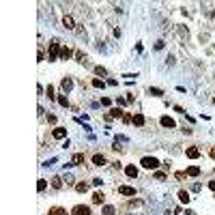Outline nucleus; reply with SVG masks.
<instances>
[{
	"label": "nucleus",
	"mask_w": 215,
	"mask_h": 215,
	"mask_svg": "<svg viewBox=\"0 0 215 215\" xmlns=\"http://www.w3.org/2000/svg\"><path fill=\"white\" fill-rule=\"evenodd\" d=\"M118 194H121V196H129V198H133V196H135V189H133L131 185H121V187H118Z\"/></svg>",
	"instance_id": "6"
},
{
	"label": "nucleus",
	"mask_w": 215,
	"mask_h": 215,
	"mask_svg": "<svg viewBox=\"0 0 215 215\" xmlns=\"http://www.w3.org/2000/svg\"><path fill=\"white\" fill-rule=\"evenodd\" d=\"M60 52H62V47H60V43L56 41V39H52L49 41V62H54V60H58L60 58Z\"/></svg>",
	"instance_id": "1"
},
{
	"label": "nucleus",
	"mask_w": 215,
	"mask_h": 215,
	"mask_svg": "<svg viewBox=\"0 0 215 215\" xmlns=\"http://www.w3.org/2000/svg\"><path fill=\"white\" fill-rule=\"evenodd\" d=\"M60 88H62V95H69L73 90V80L71 78H62L60 80Z\"/></svg>",
	"instance_id": "3"
},
{
	"label": "nucleus",
	"mask_w": 215,
	"mask_h": 215,
	"mask_svg": "<svg viewBox=\"0 0 215 215\" xmlns=\"http://www.w3.org/2000/svg\"><path fill=\"white\" fill-rule=\"evenodd\" d=\"M166 62H168L170 67H172V65H174V56H172V54H170V56H168V58H166Z\"/></svg>",
	"instance_id": "35"
},
{
	"label": "nucleus",
	"mask_w": 215,
	"mask_h": 215,
	"mask_svg": "<svg viewBox=\"0 0 215 215\" xmlns=\"http://www.w3.org/2000/svg\"><path fill=\"white\" fill-rule=\"evenodd\" d=\"M178 200H181L183 204H189V200H191V198H189V194H187L185 189H181V191H178Z\"/></svg>",
	"instance_id": "19"
},
{
	"label": "nucleus",
	"mask_w": 215,
	"mask_h": 215,
	"mask_svg": "<svg viewBox=\"0 0 215 215\" xmlns=\"http://www.w3.org/2000/svg\"><path fill=\"white\" fill-rule=\"evenodd\" d=\"M125 174H127L129 178H135L138 176V168L135 166H125Z\"/></svg>",
	"instance_id": "18"
},
{
	"label": "nucleus",
	"mask_w": 215,
	"mask_h": 215,
	"mask_svg": "<svg viewBox=\"0 0 215 215\" xmlns=\"http://www.w3.org/2000/svg\"><path fill=\"white\" fill-rule=\"evenodd\" d=\"M101 105H112V99H110V97H103V99H101Z\"/></svg>",
	"instance_id": "31"
},
{
	"label": "nucleus",
	"mask_w": 215,
	"mask_h": 215,
	"mask_svg": "<svg viewBox=\"0 0 215 215\" xmlns=\"http://www.w3.org/2000/svg\"><path fill=\"white\" fill-rule=\"evenodd\" d=\"M123 116H125V110H121V108H112L108 114V118H123Z\"/></svg>",
	"instance_id": "9"
},
{
	"label": "nucleus",
	"mask_w": 215,
	"mask_h": 215,
	"mask_svg": "<svg viewBox=\"0 0 215 215\" xmlns=\"http://www.w3.org/2000/svg\"><path fill=\"white\" fill-rule=\"evenodd\" d=\"M159 123H161V127H168V129H174V127H176V123L172 121L170 116H161V118H159Z\"/></svg>",
	"instance_id": "12"
},
{
	"label": "nucleus",
	"mask_w": 215,
	"mask_h": 215,
	"mask_svg": "<svg viewBox=\"0 0 215 215\" xmlns=\"http://www.w3.org/2000/svg\"><path fill=\"white\" fill-rule=\"evenodd\" d=\"M148 95H153V97H161V95H164V90H161V88L151 86V88H148Z\"/></svg>",
	"instance_id": "23"
},
{
	"label": "nucleus",
	"mask_w": 215,
	"mask_h": 215,
	"mask_svg": "<svg viewBox=\"0 0 215 215\" xmlns=\"http://www.w3.org/2000/svg\"><path fill=\"white\" fill-rule=\"evenodd\" d=\"M60 58H62V60H69V58H71V49H69L67 45L62 47V52H60Z\"/></svg>",
	"instance_id": "22"
},
{
	"label": "nucleus",
	"mask_w": 215,
	"mask_h": 215,
	"mask_svg": "<svg viewBox=\"0 0 215 215\" xmlns=\"http://www.w3.org/2000/svg\"><path fill=\"white\" fill-rule=\"evenodd\" d=\"M52 138H54V140H65V138H67V129L65 127H54L52 129Z\"/></svg>",
	"instance_id": "5"
},
{
	"label": "nucleus",
	"mask_w": 215,
	"mask_h": 215,
	"mask_svg": "<svg viewBox=\"0 0 215 215\" xmlns=\"http://www.w3.org/2000/svg\"><path fill=\"white\" fill-rule=\"evenodd\" d=\"M185 155H187L189 159H198V157H200V148H196V146H189V148L185 151Z\"/></svg>",
	"instance_id": "10"
},
{
	"label": "nucleus",
	"mask_w": 215,
	"mask_h": 215,
	"mask_svg": "<svg viewBox=\"0 0 215 215\" xmlns=\"http://www.w3.org/2000/svg\"><path fill=\"white\" fill-rule=\"evenodd\" d=\"M140 166L146 168V170H157L159 168V159L157 157H142L140 159Z\"/></svg>",
	"instance_id": "2"
},
{
	"label": "nucleus",
	"mask_w": 215,
	"mask_h": 215,
	"mask_svg": "<svg viewBox=\"0 0 215 215\" xmlns=\"http://www.w3.org/2000/svg\"><path fill=\"white\" fill-rule=\"evenodd\" d=\"M86 189H88V183H75V191H80V194H84Z\"/></svg>",
	"instance_id": "24"
},
{
	"label": "nucleus",
	"mask_w": 215,
	"mask_h": 215,
	"mask_svg": "<svg viewBox=\"0 0 215 215\" xmlns=\"http://www.w3.org/2000/svg\"><path fill=\"white\" fill-rule=\"evenodd\" d=\"M56 101H58V103H60V105H62V108H67V105H69V99H67V97H65V95H60V97H58V99H56Z\"/></svg>",
	"instance_id": "26"
},
{
	"label": "nucleus",
	"mask_w": 215,
	"mask_h": 215,
	"mask_svg": "<svg viewBox=\"0 0 215 215\" xmlns=\"http://www.w3.org/2000/svg\"><path fill=\"white\" fill-rule=\"evenodd\" d=\"M209 189H211V191H215V181H209Z\"/></svg>",
	"instance_id": "37"
},
{
	"label": "nucleus",
	"mask_w": 215,
	"mask_h": 215,
	"mask_svg": "<svg viewBox=\"0 0 215 215\" xmlns=\"http://www.w3.org/2000/svg\"><path fill=\"white\" fill-rule=\"evenodd\" d=\"M75 58H78V62H82V65H86V62H88L86 54H82V52H75Z\"/></svg>",
	"instance_id": "25"
},
{
	"label": "nucleus",
	"mask_w": 215,
	"mask_h": 215,
	"mask_svg": "<svg viewBox=\"0 0 215 215\" xmlns=\"http://www.w3.org/2000/svg\"><path fill=\"white\" fill-rule=\"evenodd\" d=\"M62 26H65L67 30H73V28H75V19H73L71 15H62Z\"/></svg>",
	"instance_id": "7"
},
{
	"label": "nucleus",
	"mask_w": 215,
	"mask_h": 215,
	"mask_svg": "<svg viewBox=\"0 0 215 215\" xmlns=\"http://www.w3.org/2000/svg\"><path fill=\"white\" fill-rule=\"evenodd\" d=\"M144 123H146L144 114H133V125L135 127H144Z\"/></svg>",
	"instance_id": "13"
},
{
	"label": "nucleus",
	"mask_w": 215,
	"mask_h": 215,
	"mask_svg": "<svg viewBox=\"0 0 215 215\" xmlns=\"http://www.w3.org/2000/svg\"><path fill=\"white\" fill-rule=\"evenodd\" d=\"M90 200H92V204H103V202H105V196H103L101 191H95V194L90 196Z\"/></svg>",
	"instance_id": "11"
},
{
	"label": "nucleus",
	"mask_w": 215,
	"mask_h": 215,
	"mask_svg": "<svg viewBox=\"0 0 215 215\" xmlns=\"http://www.w3.org/2000/svg\"><path fill=\"white\" fill-rule=\"evenodd\" d=\"M92 164L101 168V166H105V164H108V159H105V155H101V153H97V155H92Z\"/></svg>",
	"instance_id": "8"
},
{
	"label": "nucleus",
	"mask_w": 215,
	"mask_h": 215,
	"mask_svg": "<svg viewBox=\"0 0 215 215\" xmlns=\"http://www.w3.org/2000/svg\"><path fill=\"white\" fill-rule=\"evenodd\" d=\"M37 58H39V62H43V58H45V54H43V49H39V54H37Z\"/></svg>",
	"instance_id": "34"
},
{
	"label": "nucleus",
	"mask_w": 215,
	"mask_h": 215,
	"mask_svg": "<svg viewBox=\"0 0 215 215\" xmlns=\"http://www.w3.org/2000/svg\"><path fill=\"white\" fill-rule=\"evenodd\" d=\"M185 215H198L196 211H185Z\"/></svg>",
	"instance_id": "39"
},
{
	"label": "nucleus",
	"mask_w": 215,
	"mask_h": 215,
	"mask_svg": "<svg viewBox=\"0 0 215 215\" xmlns=\"http://www.w3.org/2000/svg\"><path fill=\"white\" fill-rule=\"evenodd\" d=\"M47 215H69V213H67L62 207H52V209L47 211Z\"/></svg>",
	"instance_id": "17"
},
{
	"label": "nucleus",
	"mask_w": 215,
	"mask_h": 215,
	"mask_svg": "<svg viewBox=\"0 0 215 215\" xmlns=\"http://www.w3.org/2000/svg\"><path fill=\"white\" fill-rule=\"evenodd\" d=\"M65 181H67V183H69V185H73V183H75V178H73V176H71V174H67V176H65Z\"/></svg>",
	"instance_id": "32"
},
{
	"label": "nucleus",
	"mask_w": 215,
	"mask_h": 215,
	"mask_svg": "<svg viewBox=\"0 0 215 215\" xmlns=\"http://www.w3.org/2000/svg\"><path fill=\"white\" fill-rule=\"evenodd\" d=\"M95 73H97V75H108V69H103V67L97 65V67H95Z\"/></svg>",
	"instance_id": "27"
},
{
	"label": "nucleus",
	"mask_w": 215,
	"mask_h": 215,
	"mask_svg": "<svg viewBox=\"0 0 215 215\" xmlns=\"http://www.w3.org/2000/svg\"><path fill=\"white\" fill-rule=\"evenodd\" d=\"M185 172H187V176H198V174H200V168H198V166H189Z\"/></svg>",
	"instance_id": "20"
},
{
	"label": "nucleus",
	"mask_w": 215,
	"mask_h": 215,
	"mask_svg": "<svg viewBox=\"0 0 215 215\" xmlns=\"http://www.w3.org/2000/svg\"><path fill=\"white\" fill-rule=\"evenodd\" d=\"M174 176H176V178H178V181H181V178H185V176H187V172H176V174H174Z\"/></svg>",
	"instance_id": "33"
},
{
	"label": "nucleus",
	"mask_w": 215,
	"mask_h": 215,
	"mask_svg": "<svg viewBox=\"0 0 215 215\" xmlns=\"http://www.w3.org/2000/svg\"><path fill=\"white\" fill-rule=\"evenodd\" d=\"M213 103H215V99H213Z\"/></svg>",
	"instance_id": "40"
},
{
	"label": "nucleus",
	"mask_w": 215,
	"mask_h": 215,
	"mask_svg": "<svg viewBox=\"0 0 215 215\" xmlns=\"http://www.w3.org/2000/svg\"><path fill=\"white\" fill-rule=\"evenodd\" d=\"M45 187H47V181H45V178H39V181H37V191L43 194V191H45Z\"/></svg>",
	"instance_id": "21"
},
{
	"label": "nucleus",
	"mask_w": 215,
	"mask_h": 215,
	"mask_svg": "<svg viewBox=\"0 0 215 215\" xmlns=\"http://www.w3.org/2000/svg\"><path fill=\"white\" fill-rule=\"evenodd\" d=\"M71 215H90V207H86V204H75V207L71 209Z\"/></svg>",
	"instance_id": "4"
},
{
	"label": "nucleus",
	"mask_w": 215,
	"mask_h": 215,
	"mask_svg": "<svg viewBox=\"0 0 215 215\" xmlns=\"http://www.w3.org/2000/svg\"><path fill=\"white\" fill-rule=\"evenodd\" d=\"M105 84H108V82H103V80H92V86H95V88H103Z\"/></svg>",
	"instance_id": "29"
},
{
	"label": "nucleus",
	"mask_w": 215,
	"mask_h": 215,
	"mask_svg": "<svg viewBox=\"0 0 215 215\" xmlns=\"http://www.w3.org/2000/svg\"><path fill=\"white\" fill-rule=\"evenodd\" d=\"M155 181H166V172H155Z\"/></svg>",
	"instance_id": "30"
},
{
	"label": "nucleus",
	"mask_w": 215,
	"mask_h": 215,
	"mask_svg": "<svg viewBox=\"0 0 215 215\" xmlns=\"http://www.w3.org/2000/svg\"><path fill=\"white\" fill-rule=\"evenodd\" d=\"M45 92H47V97H49V99H56V95H54V86H52V84H47V90H45Z\"/></svg>",
	"instance_id": "28"
},
{
	"label": "nucleus",
	"mask_w": 215,
	"mask_h": 215,
	"mask_svg": "<svg viewBox=\"0 0 215 215\" xmlns=\"http://www.w3.org/2000/svg\"><path fill=\"white\" fill-rule=\"evenodd\" d=\"M209 155H211V157H213V159H215V146H213V148H211V151H209Z\"/></svg>",
	"instance_id": "38"
},
{
	"label": "nucleus",
	"mask_w": 215,
	"mask_h": 215,
	"mask_svg": "<svg viewBox=\"0 0 215 215\" xmlns=\"http://www.w3.org/2000/svg\"><path fill=\"white\" fill-rule=\"evenodd\" d=\"M114 213H116V207H114V204H103L101 215H114Z\"/></svg>",
	"instance_id": "14"
},
{
	"label": "nucleus",
	"mask_w": 215,
	"mask_h": 215,
	"mask_svg": "<svg viewBox=\"0 0 215 215\" xmlns=\"http://www.w3.org/2000/svg\"><path fill=\"white\" fill-rule=\"evenodd\" d=\"M47 123H52V125H54V123H56V116H54V114H49V116H47Z\"/></svg>",
	"instance_id": "36"
},
{
	"label": "nucleus",
	"mask_w": 215,
	"mask_h": 215,
	"mask_svg": "<svg viewBox=\"0 0 215 215\" xmlns=\"http://www.w3.org/2000/svg\"><path fill=\"white\" fill-rule=\"evenodd\" d=\"M49 185H52L54 189H62V178H60V176H52Z\"/></svg>",
	"instance_id": "16"
},
{
	"label": "nucleus",
	"mask_w": 215,
	"mask_h": 215,
	"mask_svg": "<svg viewBox=\"0 0 215 215\" xmlns=\"http://www.w3.org/2000/svg\"><path fill=\"white\" fill-rule=\"evenodd\" d=\"M71 164H73V166H82V164H84V155H82V153H75V155L71 157Z\"/></svg>",
	"instance_id": "15"
}]
</instances>
